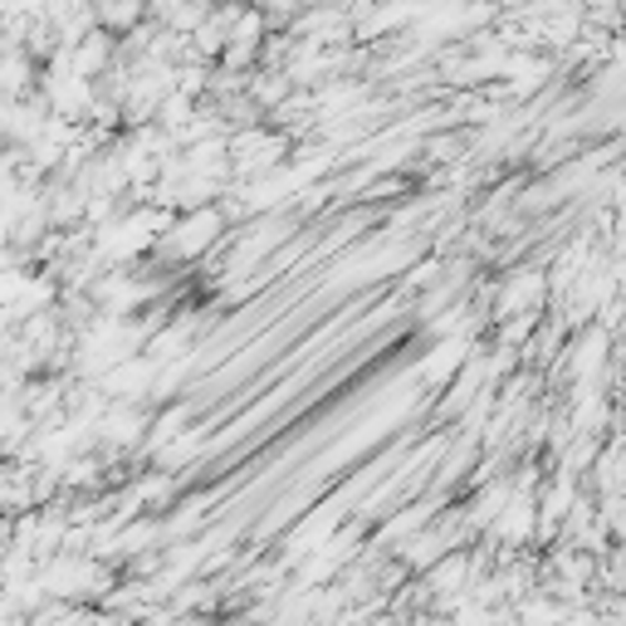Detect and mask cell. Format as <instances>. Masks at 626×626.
I'll list each match as a JSON object with an SVG mask.
<instances>
[{
    "instance_id": "1",
    "label": "cell",
    "mask_w": 626,
    "mask_h": 626,
    "mask_svg": "<svg viewBox=\"0 0 626 626\" xmlns=\"http://www.w3.org/2000/svg\"><path fill=\"white\" fill-rule=\"evenodd\" d=\"M523 622H529V626H553V622H558V612H553V607H543V602H533V607H523Z\"/></svg>"
}]
</instances>
